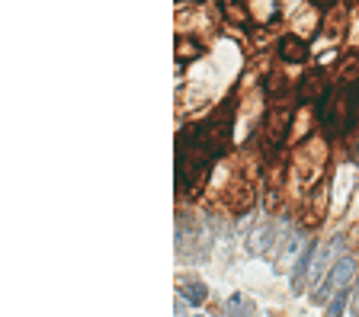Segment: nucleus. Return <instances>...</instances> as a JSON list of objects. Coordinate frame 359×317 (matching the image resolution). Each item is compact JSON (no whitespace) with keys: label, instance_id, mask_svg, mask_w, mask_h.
Here are the masks:
<instances>
[{"label":"nucleus","instance_id":"1","mask_svg":"<svg viewBox=\"0 0 359 317\" xmlns=\"http://www.w3.org/2000/svg\"><path fill=\"white\" fill-rule=\"evenodd\" d=\"M359 106V84H340L337 90H327L321 96V125L327 138H343L356 122Z\"/></svg>","mask_w":359,"mask_h":317},{"label":"nucleus","instance_id":"2","mask_svg":"<svg viewBox=\"0 0 359 317\" xmlns=\"http://www.w3.org/2000/svg\"><path fill=\"white\" fill-rule=\"evenodd\" d=\"M353 276H356V260H353V256H343V260H337V263L331 266V272L324 276V282L318 285V289H314L311 301H314V305H324V301L331 298V292L347 289Z\"/></svg>","mask_w":359,"mask_h":317},{"label":"nucleus","instance_id":"3","mask_svg":"<svg viewBox=\"0 0 359 317\" xmlns=\"http://www.w3.org/2000/svg\"><path fill=\"white\" fill-rule=\"evenodd\" d=\"M324 94H327V87H324V74H321V71H311V74L302 77V84H298V100H302V103L321 100Z\"/></svg>","mask_w":359,"mask_h":317},{"label":"nucleus","instance_id":"4","mask_svg":"<svg viewBox=\"0 0 359 317\" xmlns=\"http://www.w3.org/2000/svg\"><path fill=\"white\" fill-rule=\"evenodd\" d=\"M279 58L298 65V61L308 58V42H302L298 36H283V39H279Z\"/></svg>","mask_w":359,"mask_h":317},{"label":"nucleus","instance_id":"5","mask_svg":"<svg viewBox=\"0 0 359 317\" xmlns=\"http://www.w3.org/2000/svg\"><path fill=\"white\" fill-rule=\"evenodd\" d=\"M314 253H318V247H308V250L302 253V260H298V266H295V276H292V292L295 295H302L305 292V279L311 276V260H314Z\"/></svg>","mask_w":359,"mask_h":317},{"label":"nucleus","instance_id":"6","mask_svg":"<svg viewBox=\"0 0 359 317\" xmlns=\"http://www.w3.org/2000/svg\"><path fill=\"white\" fill-rule=\"evenodd\" d=\"M225 311H228V317H254V301L247 295H231Z\"/></svg>","mask_w":359,"mask_h":317},{"label":"nucleus","instance_id":"7","mask_svg":"<svg viewBox=\"0 0 359 317\" xmlns=\"http://www.w3.org/2000/svg\"><path fill=\"white\" fill-rule=\"evenodd\" d=\"M183 295H186V301H189V305H203V301L209 298V292H205L203 282H186Z\"/></svg>","mask_w":359,"mask_h":317},{"label":"nucleus","instance_id":"8","mask_svg":"<svg viewBox=\"0 0 359 317\" xmlns=\"http://www.w3.org/2000/svg\"><path fill=\"white\" fill-rule=\"evenodd\" d=\"M347 298H350V292L347 289H340L337 295H334V301L324 308V317H340L343 311H347Z\"/></svg>","mask_w":359,"mask_h":317},{"label":"nucleus","instance_id":"9","mask_svg":"<svg viewBox=\"0 0 359 317\" xmlns=\"http://www.w3.org/2000/svg\"><path fill=\"white\" fill-rule=\"evenodd\" d=\"M353 317H359V292H356V298H353Z\"/></svg>","mask_w":359,"mask_h":317},{"label":"nucleus","instance_id":"10","mask_svg":"<svg viewBox=\"0 0 359 317\" xmlns=\"http://www.w3.org/2000/svg\"><path fill=\"white\" fill-rule=\"evenodd\" d=\"M314 3H318V7H331L334 0H314Z\"/></svg>","mask_w":359,"mask_h":317}]
</instances>
